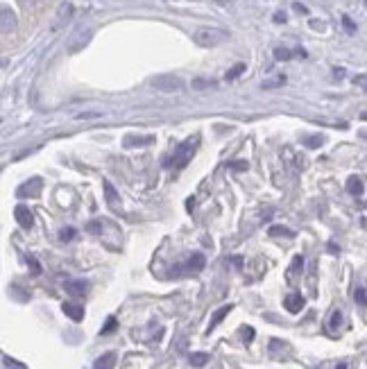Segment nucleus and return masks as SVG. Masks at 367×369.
Listing matches in <instances>:
<instances>
[{
	"instance_id": "1",
	"label": "nucleus",
	"mask_w": 367,
	"mask_h": 369,
	"mask_svg": "<svg viewBox=\"0 0 367 369\" xmlns=\"http://www.w3.org/2000/svg\"><path fill=\"white\" fill-rule=\"evenodd\" d=\"M197 143H200V141H197V136H190V139H186L182 145L175 150V154H172V158L168 161V165H170V168H177V170L186 168V165L190 163L193 154H195Z\"/></svg>"
},
{
	"instance_id": "2",
	"label": "nucleus",
	"mask_w": 367,
	"mask_h": 369,
	"mask_svg": "<svg viewBox=\"0 0 367 369\" xmlns=\"http://www.w3.org/2000/svg\"><path fill=\"white\" fill-rule=\"evenodd\" d=\"M193 41L200 48H213L218 43L227 41V32L220 30V27H197L195 32H193Z\"/></svg>"
},
{
	"instance_id": "3",
	"label": "nucleus",
	"mask_w": 367,
	"mask_h": 369,
	"mask_svg": "<svg viewBox=\"0 0 367 369\" xmlns=\"http://www.w3.org/2000/svg\"><path fill=\"white\" fill-rule=\"evenodd\" d=\"M152 88L164 93H175L184 88V82L179 77H175V75H159V77L152 79Z\"/></svg>"
},
{
	"instance_id": "4",
	"label": "nucleus",
	"mask_w": 367,
	"mask_h": 369,
	"mask_svg": "<svg viewBox=\"0 0 367 369\" xmlns=\"http://www.w3.org/2000/svg\"><path fill=\"white\" fill-rule=\"evenodd\" d=\"M204 265H206L204 254H193L186 263H182L177 270H172V272H175V274H197V272L204 270Z\"/></svg>"
},
{
	"instance_id": "5",
	"label": "nucleus",
	"mask_w": 367,
	"mask_h": 369,
	"mask_svg": "<svg viewBox=\"0 0 367 369\" xmlns=\"http://www.w3.org/2000/svg\"><path fill=\"white\" fill-rule=\"evenodd\" d=\"M41 188H43V181H41L39 177H34V179H30V181H25L23 186H18V188H16V195H18V197H39Z\"/></svg>"
},
{
	"instance_id": "6",
	"label": "nucleus",
	"mask_w": 367,
	"mask_h": 369,
	"mask_svg": "<svg viewBox=\"0 0 367 369\" xmlns=\"http://www.w3.org/2000/svg\"><path fill=\"white\" fill-rule=\"evenodd\" d=\"M64 290L73 297H84L89 292V281H84V279H71V281L64 283Z\"/></svg>"
},
{
	"instance_id": "7",
	"label": "nucleus",
	"mask_w": 367,
	"mask_h": 369,
	"mask_svg": "<svg viewBox=\"0 0 367 369\" xmlns=\"http://www.w3.org/2000/svg\"><path fill=\"white\" fill-rule=\"evenodd\" d=\"M14 218H16V222L23 227V229H32V224H34V218H32V211L27 209V206L18 204L16 209H14Z\"/></svg>"
},
{
	"instance_id": "8",
	"label": "nucleus",
	"mask_w": 367,
	"mask_h": 369,
	"mask_svg": "<svg viewBox=\"0 0 367 369\" xmlns=\"http://www.w3.org/2000/svg\"><path fill=\"white\" fill-rule=\"evenodd\" d=\"M304 303H306V301H304V297L299 295V292H290V295L283 299V306H286V310H288V313H293V315H297V313L304 308Z\"/></svg>"
},
{
	"instance_id": "9",
	"label": "nucleus",
	"mask_w": 367,
	"mask_h": 369,
	"mask_svg": "<svg viewBox=\"0 0 367 369\" xmlns=\"http://www.w3.org/2000/svg\"><path fill=\"white\" fill-rule=\"evenodd\" d=\"M61 310L71 317L73 322H82V319H84V306H79V303H75V301H64L61 303Z\"/></svg>"
},
{
	"instance_id": "10",
	"label": "nucleus",
	"mask_w": 367,
	"mask_h": 369,
	"mask_svg": "<svg viewBox=\"0 0 367 369\" xmlns=\"http://www.w3.org/2000/svg\"><path fill=\"white\" fill-rule=\"evenodd\" d=\"M0 23H2V34H9L12 30H16V16L9 7H2V12H0Z\"/></svg>"
},
{
	"instance_id": "11",
	"label": "nucleus",
	"mask_w": 367,
	"mask_h": 369,
	"mask_svg": "<svg viewBox=\"0 0 367 369\" xmlns=\"http://www.w3.org/2000/svg\"><path fill=\"white\" fill-rule=\"evenodd\" d=\"M73 18V5L71 2H61L59 9H57V18H55V27H61L64 23Z\"/></svg>"
},
{
	"instance_id": "12",
	"label": "nucleus",
	"mask_w": 367,
	"mask_h": 369,
	"mask_svg": "<svg viewBox=\"0 0 367 369\" xmlns=\"http://www.w3.org/2000/svg\"><path fill=\"white\" fill-rule=\"evenodd\" d=\"M116 367V353L113 351H107L93 363V369H113Z\"/></svg>"
},
{
	"instance_id": "13",
	"label": "nucleus",
	"mask_w": 367,
	"mask_h": 369,
	"mask_svg": "<svg viewBox=\"0 0 367 369\" xmlns=\"http://www.w3.org/2000/svg\"><path fill=\"white\" fill-rule=\"evenodd\" d=\"M231 308H234V306H231V303H227V306H220V308H218L216 313H213V317H211V324H209V333H211V331H213V329H216L218 324L222 322L224 317L229 315V313H231Z\"/></svg>"
},
{
	"instance_id": "14",
	"label": "nucleus",
	"mask_w": 367,
	"mask_h": 369,
	"mask_svg": "<svg viewBox=\"0 0 367 369\" xmlns=\"http://www.w3.org/2000/svg\"><path fill=\"white\" fill-rule=\"evenodd\" d=\"M105 197H107V204L111 206V209H118L120 202H118V193L113 188V184L109 179H105Z\"/></svg>"
},
{
	"instance_id": "15",
	"label": "nucleus",
	"mask_w": 367,
	"mask_h": 369,
	"mask_svg": "<svg viewBox=\"0 0 367 369\" xmlns=\"http://www.w3.org/2000/svg\"><path fill=\"white\" fill-rule=\"evenodd\" d=\"M150 143H154V136H127V139H125V147L150 145Z\"/></svg>"
},
{
	"instance_id": "16",
	"label": "nucleus",
	"mask_w": 367,
	"mask_h": 369,
	"mask_svg": "<svg viewBox=\"0 0 367 369\" xmlns=\"http://www.w3.org/2000/svg\"><path fill=\"white\" fill-rule=\"evenodd\" d=\"M347 191L354 195V197H361L363 195V181H361V177H349L347 179Z\"/></svg>"
},
{
	"instance_id": "17",
	"label": "nucleus",
	"mask_w": 367,
	"mask_h": 369,
	"mask_svg": "<svg viewBox=\"0 0 367 369\" xmlns=\"http://www.w3.org/2000/svg\"><path fill=\"white\" fill-rule=\"evenodd\" d=\"M342 326V313L340 310H333L331 313V317H329V322H327V329L329 333H338V329Z\"/></svg>"
},
{
	"instance_id": "18",
	"label": "nucleus",
	"mask_w": 367,
	"mask_h": 369,
	"mask_svg": "<svg viewBox=\"0 0 367 369\" xmlns=\"http://www.w3.org/2000/svg\"><path fill=\"white\" fill-rule=\"evenodd\" d=\"M302 270H304V256L302 254H297V256L293 258V265H290V270H288V277H295V274H299Z\"/></svg>"
},
{
	"instance_id": "19",
	"label": "nucleus",
	"mask_w": 367,
	"mask_h": 369,
	"mask_svg": "<svg viewBox=\"0 0 367 369\" xmlns=\"http://www.w3.org/2000/svg\"><path fill=\"white\" fill-rule=\"evenodd\" d=\"M245 64H236V66L231 68V70H227V73H224V79H227V82H231V79H236V77H240V75L245 73Z\"/></svg>"
},
{
	"instance_id": "20",
	"label": "nucleus",
	"mask_w": 367,
	"mask_h": 369,
	"mask_svg": "<svg viewBox=\"0 0 367 369\" xmlns=\"http://www.w3.org/2000/svg\"><path fill=\"white\" fill-rule=\"evenodd\" d=\"M270 236H286V238H295V231L288 229V227H272L270 229Z\"/></svg>"
},
{
	"instance_id": "21",
	"label": "nucleus",
	"mask_w": 367,
	"mask_h": 369,
	"mask_svg": "<svg viewBox=\"0 0 367 369\" xmlns=\"http://www.w3.org/2000/svg\"><path fill=\"white\" fill-rule=\"evenodd\" d=\"M206 363H209V353H193L190 356V365L193 367H204Z\"/></svg>"
},
{
	"instance_id": "22",
	"label": "nucleus",
	"mask_w": 367,
	"mask_h": 369,
	"mask_svg": "<svg viewBox=\"0 0 367 369\" xmlns=\"http://www.w3.org/2000/svg\"><path fill=\"white\" fill-rule=\"evenodd\" d=\"M75 233L77 231L73 229V227H64V229H59V240L61 243H71L73 238H75Z\"/></svg>"
},
{
	"instance_id": "23",
	"label": "nucleus",
	"mask_w": 367,
	"mask_h": 369,
	"mask_svg": "<svg viewBox=\"0 0 367 369\" xmlns=\"http://www.w3.org/2000/svg\"><path fill=\"white\" fill-rule=\"evenodd\" d=\"M116 326H118L116 317H109V319H107V324L102 326V331H100V335H109V333H113V331H116Z\"/></svg>"
},
{
	"instance_id": "24",
	"label": "nucleus",
	"mask_w": 367,
	"mask_h": 369,
	"mask_svg": "<svg viewBox=\"0 0 367 369\" xmlns=\"http://www.w3.org/2000/svg\"><path fill=\"white\" fill-rule=\"evenodd\" d=\"M322 143H324V139H322V136H308V139H304V145L311 147V150H317Z\"/></svg>"
},
{
	"instance_id": "25",
	"label": "nucleus",
	"mask_w": 367,
	"mask_h": 369,
	"mask_svg": "<svg viewBox=\"0 0 367 369\" xmlns=\"http://www.w3.org/2000/svg\"><path fill=\"white\" fill-rule=\"evenodd\" d=\"M354 299L358 306H367V290L365 288H356L354 290Z\"/></svg>"
},
{
	"instance_id": "26",
	"label": "nucleus",
	"mask_w": 367,
	"mask_h": 369,
	"mask_svg": "<svg viewBox=\"0 0 367 369\" xmlns=\"http://www.w3.org/2000/svg\"><path fill=\"white\" fill-rule=\"evenodd\" d=\"M290 57H293V53H290L288 48H275V59L286 61V59H290Z\"/></svg>"
},
{
	"instance_id": "27",
	"label": "nucleus",
	"mask_w": 367,
	"mask_h": 369,
	"mask_svg": "<svg viewBox=\"0 0 367 369\" xmlns=\"http://www.w3.org/2000/svg\"><path fill=\"white\" fill-rule=\"evenodd\" d=\"M283 82H286V77H283V75H279V77H275V79H268V82H263V88H276V86H281Z\"/></svg>"
},
{
	"instance_id": "28",
	"label": "nucleus",
	"mask_w": 367,
	"mask_h": 369,
	"mask_svg": "<svg viewBox=\"0 0 367 369\" xmlns=\"http://www.w3.org/2000/svg\"><path fill=\"white\" fill-rule=\"evenodd\" d=\"M206 86H213V82H211V79H204V77L193 79V88H206Z\"/></svg>"
},
{
	"instance_id": "29",
	"label": "nucleus",
	"mask_w": 367,
	"mask_h": 369,
	"mask_svg": "<svg viewBox=\"0 0 367 369\" xmlns=\"http://www.w3.org/2000/svg\"><path fill=\"white\" fill-rule=\"evenodd\" d=\"M27 263L32 265V274H41V265H39V261L34 256H27Z\"/></svg>"
},
{
	"instance_id": "30",
	"label": "nucleus",
	"mask_w": 367,
	"mask_h": 369,
	"mask_svg": "<svg viewBox=\"0 0 367 369\" xmlns=\"http://www.w3.org/2000/svg\"><path fill=\"white\" fill-rule=\"evenodd\" d=\"M231 170H247V161H234V163H229Z\"/></svg>"
},
{
	"instance_id": "31",
	"label": "nucleus",
	"mask_w": 367,
	"mask_h": 369,
	"mask_svg": "<svg viewBox=\"0 0 367 369\" xmlns=\"http://www.w3.org/2000/svg\"><path fill=\"white\" fill-rule=\"evenodd\" d=\"M342 23H345V27H347V32H356V25H354V20L349 18V16H342Z\"/></svg>"
},
{
	"instance_id": "32",
	"label": "nucleus",
	"mask_w": 367,
	"mask_h": 369,
	"mask_svg": "<svg viewBox=\"0 0 367 369\" xmlns=\"http://www.w3.org/2000/svg\"><path fill=\"white\" fill-rule=\"evenodd\" d=\"M354 84L361 86V88H367V75H358V77H354Z\"/></svg>"
},
{
	"instance_id": "33",
	"label": "nucleus",
	"mask_w": 367,
	"mask_h": 369,
	"mask_svg": "<svg viewBox=\"0 0 367 369\" xmlns=\"http://www.w3.org/2000/svg\"><path fill=\"white\" fill-rule=\"evenodd\" d=\"M5 365H7V367H12V369H25L20 363H16V360H9L7 356H5Z\"/></svg>"
},
{
	"instance_id": "34",
	"label": "nucleus",
	"mask_w": 367,
	"mask_h": 369,
	"mask_svg": "<svg viewBox=\"0 0 367 369\" xmlns=\"http://www.w3.org/2000/svg\"><path fill=\"white\" fill-rule=\"evenodd\" d=\"M243 335H245V342H252V337H254V329H243Z\"/></svg>"
},
{
	"instance_id": "35",
	"label": "nucleus",
	"mask_w": 367,
	"mask_h": 369,
	"mask_svg": "<svg viewBox=\"0 0 367 369\" xmlns=\"http://www.w3.org/2000/svg\"><path fill=\"white\" fill-rule=\"evenodd\" d=\"M275 20H276V23H281V20H286V14H275Z\"/></svg>"
},
{
	"instance_id": "36",
	"label": "nucleus",
	"mask_w": 367,
	"mask_h": 369,
	"mask_svg": "<svg viewBox=\"0 0 367 369\" xmlns=\"http://www.w3.org/2000/svg\"><path fill=\"white\" fill-rule=\"evenodd\" d=\"M333 75H335V77H345V70H342V68H335Z\"/></svg>"
},
{
	"instance_id": "37",
	"label": "nucleus",
	"mask_w": 367,
	"mask_h": 369,
	"mask_svg": "<svg viewBox=\"0 0 367 369\" xmlns=\"http://www.w3.org/2000/svg\"><path fill=\"white\" fill-rule=\"evenodd\" d=\"M361 120H367V111H363V113H361Z\"/></svg>"
},
{
	"instance_id": "38",
	"label": "nucleus",
	"mask_w": 367,
	"mask_h": 369,
	"mask_svg": "<svg viewBox=\"0 0 367 369\" xmlns=\"http://www.w3.org/2000/svg\"><path fill=\"white\" fill-rule=\"evenodd\" d=\"M335 369H347V365H338V367H335Z\"/></svg>"
},
{
	"instance_id": "39",
	"label": "nucleus",
	"mask_w": 367,
	"mask_h": 369,
	"mask_svg": "<svg viewBox=\"0 0 367 369\" xmlns=\"http://www.w3.org/2000/svg\"><path fill=\"white\" fill-rule=\"evenodd\" d=\"M32 2H37V0H30V2H27V5H32Z\"/></svg>"
},
{
	"instance_id": "40",
	"label": "nucleus",
	"mask_w": 367,
	"mask_h": 369,
	"mask_svg": "<svg viewBox=\"0 0 367 369\" xmlns=\"http://www.w3.org/2000/svg\"><path fill=\"white\" fill-rule=\"evenodd\" d=\"M365 2H367V0H365Z\"/></svg>"
}]
</instances>
